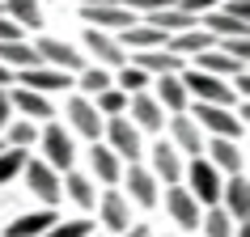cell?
<instances>
[{
  "label": "cell",
  "mask_w": 250,
  "mask_h": 237,
  "mask_svg": "<svg viewBox=\"0 0 250 237\" xmlns=\"http://www.w3.org/2000/svg\"><path fill=\"white\" fill-rule=\"evenodd\" d=\"M178 80H183L187 98H195V102H212V106H229L233 102V89H229L221 77H208V72H199V68L178 72Z\"/></svg>",
  "instance_id": "1"
},
{
  "label": "cell",
  "mask_w": 250,
  "mask_h": 237,
  "mask_svg": "<svg viewBox=\"0 0 250 237\" xmlns=\"http://www.w3.org/2000/svg\"><path fill=\"white\" fill-rule=\"evenodd\" d=\"M102 132H106V148H110L115 157H127V161L140 157V127H136L127 115L102 118Z\"/></svg>",
  "instance_id": "2"
},
{
  "label": "cell",
  "mask_w": 250,
  "mask_h": 237,
  "mask_svg": "<svg viewBox=\"0 0 250 237\" xmlns=\"http://www.w3.org/2000/svg\"><path fill=\"white\" fill-rule=\"evenodd\" d=\"M195 118H199V127H208V132L221 136V140H242V136H246V123H242L229 106L195 102Z\"/></svg>",
  "instance_id": "3"
},
{
  "label": "cell",
  "mask_w": 250,
  "mask_h": 237,
  "mask_svg": "<svg viewBox=\"0 0 250 237\" xmlns=\"http://www.w3.org/2000/svg\"><path fill=\"white\" fill-rule=\"evenodd\" d=\"M187 191L195 195V203H221V170L212 165V161H204V157H195L191 161V170H187Z\"/></svg>",
  "instance_id": "4"
},
{
  "label": "cell",
  "mask_w": 250,
  "mask_h": 237,
  "mask_svg": "<svg viewBox=\"0 0 250 237\" xmlns=\"http://www.w3.org/2000/svg\"><path fill=\"white\" fill-rule=\"evenodd\" d=\"M21 174H26V186L42 199V203H47V208H55V203H60L64 186H60V174H55L47 161H26V170H21Z\"/></svg>",
  "instance_id": "5"
},
{
  "label": "cell",
  "mask_w": 250,
  "mask_h": 237,
  "mask_svg": "<svg viewBox=\"0 0 250 237\" xmlns=\"http://www.w3.org/2000/svg\"><path fill=\"white\" fill-rule=\"evenodd\" d=\"M39 144H42V153H47L42 161H47L55 174H60V170L68 174V170H72V157H77V153H72V136H68L60 123H51V127L39 136Z\"/></svg>",
  "instance_id": "6"
},
{
  "label": "cell",
  "mask_w": 250,
  "mask_h": 237,
  "mask_svg": "<svg viewBox=\"0 0 250 237\" xmlns=\"http://www.w3.org/2000/svg\"><path fill=\"white\" fill-rule=\"evenodd\" d=\"M81 17L93 30H127V26L140 21V17H132L127 4H81Z\"/></svg>",
  "instance_id": "7"
},
{
  "label": "cell",
  "mask_w": 250,
  "mask_h": 237,
  "mask_svg": "<svg viewBox=\"0 0 250 237\" xmlns=\"http://www.w3.org/2000/svg\"><path fill=\"white\" fill-rule=\"evenodd\" d=\"M34 51H39V59L47 68H60V72H81V68H85L81 51H72L64 39H39V42H34Z\"/></svg>",
  "instance_id": "8"
},
{
  "label": "cell",
  "mask_w": 250,
  "mask_h": 237,
  "mask_svg": "<svg viewBox=\"0 0 250 237\" xmlns=\"http://www.w3.org/2000/svg\"><path fill=\"white\" fill-rule=\"evenodd\" d=\"M13 85H21V89H34V93H55V89H68L72 80H68V72H60V68H21L13 77Z\"/></svg>",
  "instance_id": "9"
},
{
  "label": "cell",
  "mask_w": 250,
  "mask_h": 237,
  "mask_svg": "<svg viewBox=\"0 0 250 237\" xmlns=\"http://www.w3.org/2000/svg\"><path fill=\"white\" fill-rule=\"evenodd\" d=\"M127 118H132L140 132H161L166 110H161L157 98H148V93H132V98H127Z\"/></svg>",
  "instance_id": "10"
},
{
  "label": "cell",
  "mask_w": 250,
  "mask_h": 237,
  "mask_svg": "<svg viewBox=\"0 0 250 237\" xmlns=\"http://www.w3.org/2000/svg\"><path fill=\"white\" fill-rule=\"evenodd\" d=\"M221 199H225L229 220H233V224H246V216H250V182L242 178V174H233L229 182H221Z\"/></svg>",
  "instance_id": "11"
},
{
  "label": "cell",
  "mask_w": 250,
  "mask_h": 237,
  "mask_svg": "<svg viewBox=\"0 0 250 237\" xmlns=\"http://www.w3.org/2000/svg\"><path fill=\"white\" fill-rule=\"evenodd\" d=\"M166 208H170V216L183 224V229H199V224H204L199 203H195V195H191L187 186H170V191H166Z\"/></svg>",
  "instance_id": "12"
},
{
  "label": "cell",
  "mask_w": 250,
  "mask_h": 237,
  "mask_svg": "<svg viewBox=\"0 0 250 237\" xmlns=\"http://www.w3.org/2000/svg\"><path fill=\"white\" fill-rule=\"evenodd\" d=\"M85 47L98 55V64H102V68H123V64H127V51H123L106 30H93L89 26V30H85Z\"/></svg>",
  "instance_id": "13"
},
{
  "label": "cell",
  "mask_w": 250,
  "mask_h": 237,
  "mask_svg": "<svg viewBox=\"0 0 250 237\" xmlns=\"http://www.w3.org/2000/svg\"><path fill=\"white\" fill-rule=\"evenodd\" d=\"M132 64L140 72H148V77H170V72H183V55L166 51V47H153V51H136Z\"/></svg>",
  "instance_id": "14"
},
{
  "label": "cell",
  "mask_w": 250,
  "mask_h": 237,
  "mask_svg": "<svg viewBox=\"0 0 250 237\" xmlns=\"http://www.w3.org/2000/svg\"><path fill=\"white\" fill-rule=\"evenodd\" d=\"M68 118H72V127H77L81 136H89L93 144H98V136H102V115L93 110L89 98H72V102H68Z\"/></svg>",
  "instance_id": "15"
},
{
  "label": "cell",
  "mask_w": 250,
  "mask_h": 237,
  "mask_svg": "<svg viewBox=\"0 0 250 237\" xmlns=\"http://www.w3.org/2000/svg\"><path fill=\"white\" fill-rule=\"evenodd\" d=\"M204 153H212V165L225 174H242V165H246V157H242V148H237V140H221V136H212V144H204Z\"/></svg>",
  "instance_id": "16"
},
{
  "label": "cell",
  "mask_w": 250,
  "mask_h": 237,
  "mask_svg": "<svg viewBox=\"0 0 250 237\" xmlns=\"http://www.w3.org/2000/svg\"><path fill=\"white\" fill-rule=\"evenodd\" d=\"M145 21H148V26H157L161 34H183V30L199 26V17H195V13H187L183 4H170V9H157V13H148Z\"/></svg>",
  "instance_id": "17"
},
{
  "label": "cell",
  "mask_w": 250,
  "mask_h": 237,
  "mask_svg": "<svg viewBox=\"0 0 250 237\" xmlns=\"http://www.w3.org/2000/svg\"><path fill=\"white\" fill-rule=\"evenodd\" d=\"M9 102H13V115H26V118H51V102H47V93H34V89H21V85H13V89H9Z\"/></svg>",
  "instance_id": "18"
},
{
  "label": "cell",
  "mask_w": 250,
  "mask_h": 237,
  "mask_svg": "<svg viewBox=\"0 0 250 237\" xmlns=\"http://www.w3.org/2000/svg\"><path fill=\"white\" fill-rule=\"evenodd\" d=\"M199 26L208 30L212 39H246V21H242V17H229L225 9L221 13H216V9L199 13Z\"/></svg>",
  "instance_id": "19"
},
{
  "label": "cell",
  "mask_w": 250,
  "mask_h": 237,
  "mask_svg": "<svg viewBox=\"0 0 250 237\" xmlns=\"http://www.w3.org/2000/svg\"><path fill=\"white\" fill-rule=\"evenodd\" d=\"M102 224L115 229V233H127L132 229V208H127V199L119 195V191H106L102 195Z\"/></svg>",
  "instance_id": "20"
},
{
  "label": "cell",
  "mask_w": 250,
  "mask_h": 237,
  "mask_svg": "<svg viewBox=\"0 0 250 237\" xmlns=\"http://www.w3.org/2000/svg\"><path fill=\"white\" fill-rule=\"evenodd\" d=\"M0 64L21 72V68H39L42 59H39V51H34L26 39H4V42H0Z\"/></svg>",
  "instance_id": "21"
},
{
  "label": "cell",
  "mask_w": 250,
  "mask_h": 237,
  "mask_svg": "<svg viewBox=\"0 0 250 237\" xmlns=\"http://www.w3.org/2000/svg\"><path fill=\"white\" fill-rule=\"evenodd\" d=\"M195 68L199 72H208V77H233V72H242V68H246V59H233V55H225V51H216V47H212V51H199L195 55Z\"/></svg>",
  "instance_id": "22"
},
{
  "label": "cell",
  "mask_w": 250,
  "mask_h": 237,
  "mask_svg": "<svg viewBox=\"0 0 250 237\" xmlns=\"http://www.w3.org/2000/svg\"><path fill=\"white\" fill-rule=\"evenodd\" d=\"M153 178H166V186L183 182V161H178V153H174L166 140L153 148Z\"/></svg>",
  "instance_id": "23"
},
{
  "label": "cell",
  "mask_w": 250,
  "mask_h": 237,
  "mask_svg": "<svg viewBox=\"0 0 250 237\" xmlns=\"http://www.w3.org/2000/svg\"><path fill=\"white\" fill-rule=\"evenodd\" d=\"M55 220H60V216H55V208H42V212H30V216H17V220L9 224V237H42Z\"/></svg>",
  "instance_id": "24"
},
{
  "label": "cell",
  "mask_w": 250,
  "mask_h": 237,
  "mask_svg": "<svg viewBox=\"0 0 250 237\" xmlns=\"http://www.w3.org/2000/svg\"><path fill=\"white\" fill-rule=\"evenodd\" d=\"M170 34H161L157 26H148V21H136V26L123 30V42L132 47V51H153V47H166Z\"/></svg>",
  "instance_id": "25"
},
{
  "label": "cell",
  "mask_w": 250,
  "mask_h": 237,
  "mask_svg": "<svg viewBox=\"0 0 250 237\" xmlns=\"http://www.w3.org/2000/svg\"><path fill=\"white\" fill-rule=\"evenodd\" d=\"M127 186H132V199L140 208H153V203H157V178L148 170H140L136 161H132V170H127Z\"/></svg>",
  "instance_id": "26"
},
{
  "label": "cell",
  "mask_w": 250,
  "mask_h": 237,
  "mask_svg": "<svg viewBox=\"0 0 250 237\" xmlns=\"http://www.w3.org/2000/svg\"><path fill=\"white\" fill-rule=\"evenodd\" d=\"M157 102H161V110H174V115L187 110V89H183V80H178V72L157 77Z\"/></svg>",
  "instance_id": "27"
},
{
  "label": "cell",
  "mask_w": 250,
  "mask_h": 237,
  "mask_svg": "<svg viewBox=\"0 0 250 237\" xmlns=\"http://www.w3.org/2000/svg\"><path fill=\"white\" fill-rule=\"evenodd\" d=\"M170 136H174V144L183 148V153H195V157L204 153V140H199V123H195V118L178 115V118L170 123Z\"/></svg>",
  "instance_id": "28"
},
{
  "label": "cell",
  "mask_w": 250,
  "mask_h": 237,
  "mask_svg": "<svg viewBox=\"0 0 250 237\" xmlns=\"http://www.w3.org/2000/svg\"><path fill=\"white\" fill-rule=\"evenodd\" d=\"M4 17H13L21 30H39L42 26V13H39V0H0Z\"/></svg>",
  "instance_id": "29"
},
{
  "label": "cell",
  "mask_w": 250,
  "mask_h": 237,
  "mask_svg": "<svg viewBox=\"0 0 250 237\" xmlns=\"http://www.w3.org/2000/svg\"><path fill=\"white\" fill-rule=\"evenodd\" d=\"M89 157H93V174H98V178H102L106 186L123 178V165H119V157H115V153H110L106 144H93V153H89Z\"/></svg>",
  "instance_id": "30"
},
{
  "label": "cell",
  "mask_w": 250,
  "mask_h": 237,
  "mask_svg": "<svg viewBox=\"0 0 250 237\" xmlns=\"http://www.w3.org/2000/svg\"><path fill=\"white\" fill-rule=\"evenodd\" d=\"M4 148H30L39 140V127H34V118H9V127H4Z\"/></svg>",
  "instance_id": "31"
},
{
  "label": "cell",
  "mask_w": 250,
  "mask_h": 237,
  "mask_svg": "<svg viewBox=\"0 0 250 237\" xmlns=\"http://www.w3.org/2000/svg\"><path fill=\"white\" fill-rule=\"evenodd\" d=\"M26 161H30L26 148H0V186H4V182H13L17 174L26 170Z\"/></svg>",
  "instance_id": "32"
},
{
  "label": "cell",
  "mask_w": 250,
  "mask_h": 237,
  "mask_svg": "<svg viewBox=\"0 0 250 237\" xmlns=\"http://www.w3.org/2000/svg\"><path fill=\"white\" fill-rule=\"evenodd\" d=\"M64 186H68V195H72L77 208H93V199H98V195H93V182L85 178V174H72V170H68Z\"/></svg>",
  "instance_id": "33"
},
{
  "label": "cell",
  "mask_w": 250,
  "mask_h": 237,
  "mask_svg": "<svg viewBox=\"0 0 250 237\" xmlns=\"http://www.w3.org/2000/svg\"><path fill=\"white\" fill-rule=\"evenodd\" d=\"M93 110H98L102 118H110V115H127V93L110 85V89L98 93V106H93Z\"/></svg>",
  "instance_id": "34"
},
{
  "label": "cell",
  "mask_w": 250,
  "mask_h": 237,
  "mask_svg": "<svg viewBox=\"0 0 250 237\" xmlns=\"http://www.w3.org/2000/svg\"><path fill=\"white\" fill-rule=\"evenodd\" d=\"M110 85H115V89H123L127 98H132V93H145L148 72H140L136 64H123V68H119V80H110Z\"/></svg>",
  "instance_id": "35"
},
{
  "label": "cell",
  "mask_w": 250,
  "mask_h": 237,
  "mask_svg": "<svg viewBox=\"0 0 250 237\" xmlns=\"http://www.w3.org/2000/svg\"><path fill=\"white\" fill-rule=\"evenodd\" d=\"M81 89L89 93V98H98L102 89H110V72H106L102 64L98 68H81Z\"/></svg>",
  "instance_id": "36"
},
{
  "label": "cell",
  "mask_w": 250,
  "mask_h": 237,
  "mask_svg": "<svg viewBox=\"0 0 250 237\" xmlns=\"http://www.w3.org/2000/svg\"><path fill=\"white\" fill-rule=\"evenodd\" d=\"M204 233L208 237H233V220H229V212L225 208H212L204 216Z\"/></svg>",
  "instance_id": "37"
},
{
  "label": "cell",
  "mask_w": 250,
  "mask_h": 237,
  "mask_svg": "<svg viewBox=\"0 0 250 237\" xmlns=\"http://www.w3.org/2000/svg\"><path fill=\"white\" fill-rule=\"evenodd\" d=\"M93 233V220H55L42 237H89Z\"/></svg>",
  "instance_id": "38"
},
{
  "label": "cell",
  "mask_w": 250,
  "mask_h": 237,
  "mask_svg": "<svg viewBox=\"0 0 250 237\" xmlns=\"http://www.w3.org/2000/svg\"><path fill=\"white\" fill-rule=\"evenodd\" d=\"M216 51L233 55V59H246V55H250V42H246V39H225L221 47H216Z\"/></svg>",
  "instance_id": "39"
},
{
  "label": "cell",
  "mask_w": 250,
  "mask_h": 237,
  "mask_svg": "<svg viewBox=\"0 0 250 237\" xmlns=\"http://www.w3.org/2000/svg\"><path fill=\"white\" fill-rule=\"evenodd\" d=\"M221 4H225V13H229V17H242V21H250V4H246V0H221Z\"/></svg>",
  "instance_id": "40"
},
{
  "label": "cell",
  "mask_w": 250,
  "mask_h": 237,
  "mask_svg": "<svg viewBox=\"0 0 250 237\" xmlns=\"http://www.w3.org/2000/svg\"><path fill=\"white\" fill-rule=\"evenodd\" d=\"M178 4H183V9H187V13H208V9H216V4H221V0H178Z\"/></svg>",
  "instance_id": "41"
},
{
  "label": "cell",
  "mask_w": 250,
  "mask_h": 237,
  "mask_svg": "<svg viewBox=\"0 0 250 237\" xmlns=\"http://www.w3.org/2000/svg\"><path fill=\"white\" fill-rule=\"evenodd\" d=\"M4 39H21V26H17L13 17H4V13H0V42H4Z\"/></svg>",
  "instance_id": "42"
},
{
  "label": "cell",
  "mask_w": 250,
  "mask_h": 237,
  "mask_svg": "<svg viewBox=\"0 0 250 237\" xmlns=\"http://www.w3.org/2000/svg\"><path fill=\"white\" fill-rule=\"evenodd\" d=\"M9 118H13V102H9V89H0V132L9 127Z\"/></svg>",
  "instance_id": "43"
},
{
  "label": "cell",
  "mask_w": 250,
  "mask_h": 237,
  "mask_svg": "<svg viewBox=\"0 0 250 237\" xmlns=\"http://www.w3.org/2000/svg\"><path fill=\"white\" fill-rule=\"evenodd\" d=\"M229 89H233L237 98H246V93H250V77H246V68H242V72H233V85H229Z\"/></svg>",
  "instance_id": "44"
},
{
  "label": "cell",
  "mask_w": 250,
  "mask_h": 237,
  "mask_svg": "<svg viewBox=\"0 0 250 237\" xmlns=\"http://www.w3.org/2000/svg\"><path fill=\"white\" fill-rule=\"evenodd\" d=\"M4 85H13V68H4V64H0V89H4Z\"/></svg>",
  "instance_id": "45"
},
{
  "label": "cell",
  "mask_w": 250,
  "mask_h": 237,
  "mask_svg": "<svg viewBox=\"0 0 250 237\" xmlns=\"http://www.w3.org/2000/svg\"><path fill=\"white\" fill-rule=\"evenodd\" d=\"M123 237H148V229H145V224H136V229H127Z\"/></svg>",
  "instance_id": "46"
},
{
  "label": "cell",
  "mask_w": 250,
  "mask_h": 237,
  "mask_svg": "<svg viewBox=\"0 0 250 237\" xmlns=\"http://www.w3.org/2000/svg\"><path fill=\"white\" fill-rule=\"evenodd\" d=\"M77 4H123V0H77Z\"/></svg>",
  "instance_id": "47"
},
{
  "label": "cell",
  "mask_w": 250,
  "mask_h": 237,
  "mask_svg": "<svg viewBox=\"0 0 250 237\" xmlns=\"http://www.w3.org/2000/svg\"><path fill=\"white\" fill-rule=\"evenodd\" d=\"M237 237H250V233H246V224H237Z\"/></svg>",
  "instance_id": "48"
},
{
  "label": "cell",
  "mask_w": 250,
  "mask_h": 237,
  "mask_svg": "<svg viewBox=\"0 0 250 237\" xmlns=\"http://www.w3.org/2000/svg\"><path fill=\"white\" fill-rule=\"evenodd\" d=\"M89 237H98V233H89Z\"/></svg>",
  "instance_id": "49"
},
{
  "label": "cell",
  "mask_w": 250,
  "mask_h": 237,
  "mask_svg": "<svg viewBox=\"0 0 250 237\" xmlns=\"http://www.w3.org/2000/svg\"><path fill=\"white\" fill-rule=\"evenodd\" d=\"M0 13H4V9H0Z\"/></svg>",
  "instance_id": "50"
},
{
  "label": "cell",
  "mask_w": 250,
  "mask_h": 237,
  "mask_svg": "<svg viewBox=\"0 0 250 237\" xmlns=\"http://www.w3.org/2000/svg\"><path fill=\"white\" fill-rule=\"evenodd\" d=\"M0 148H4V144H0Z\"/></svg>",
  "instance_id": "51"
}]
</instances>
